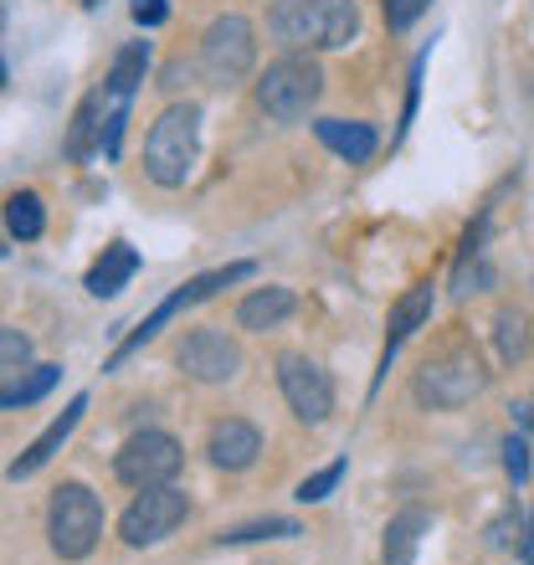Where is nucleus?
I'll use <instances>...</instances> for the list:
<instances>
[{
	"label": "nucleus",
	"instance_id": "nucleus-34",
	"mask_svg": "<svg viewBox=\"0 0 534 565\" xmlns=\"http://www.w3.org/2000/svg\"><path fill=\"white\" fill-rule=\"evenodd\" d=\"M83 6H104V0H83Z\"/></svg>",
	"mask_w": 534,
	"mask_h": 565
},
{
	"label": "nucleus",
	"instance_id": "nucleus-30",
	"mask_svg": "<svg viewBox=\"0 0 534 565\" xmlns=\"http://www.w3.org/2000/svg\"><path fill=\"white\" fill-rule=\"evenodd\" d=\"M520 555H524V565H534V514H524V535H520Z\"/></svg>",
	"mask_w": 534,
	"mask_h": 565
},
{
	"label": "nucleus",
	"instance_id": "nucleus-8",
	"mask_svg": "<svg viewBox=\"0 0 534 565\" xmlns=\"http://www.w3.org/2000/svg\"><path fill=\"white\" fill-rule=\"evenodd\" d=\"M180 462H185V452H180L175 437L149 427V431H134L129 443L119 447L114 473H119V483H129V489H160V483H175Z\"/></svg>",
	"mask_w": 534,
	"mask_h": 565
},
{
	"label": "nucleus",
	"instance_id": "nucleus-12",
	"mask_svg": "<svg viewBox=\"0 0 534 565\" xmlns=\"http://www.w3.org/2000/svg\"><path fill=\"white\" fill-rule=\"evenodd\" d=\"M83 412H88V396H73V402L62 406V417L52 422V427H46L42 437H36V443H31L26 452H21V458L11 462V468H6V478H15V483H21V478L42 473L46 462H52V458H57V452H62V443H67V437H73V431H77V422H83Z\"/></svg>",
	"mask_w": 534,
	"mask_h": 565
},
{
	"label": "nucleus",
	"instance_id": "nucleus-24",
	"mask_svg": "<svg viewBox=\"0 0 534 565\" xmlns=\"http://www.w3.org/2000/svg\"><path fill=\"white\" fill-rule=\"evenodd\" d=\"M303 535L298 520H257V524H237V530H226L222 545H257V540H293Z\"/></svg>",
	"mask_w": 534,
	"mask_h": 565
},
{
	"label": "nucleus",
	"instance_id": "nucleus-22",
	"mask_svg": "<svg viewBox=\"0 0 534 565\" xmlns=\"http://www.w3.org/2000/svg\"><path fill=\"white\" fill-rule=\"evenodd\" d=\"M6 232L15 242H36L46 232V206L36 191H15L6 195Z\"/></svg>",
	"mask_w": 534,
	"mask_h": 565
},
{
	"label": "nucleus",
	"instance_id": "nucleus-21",
	"mask_svg": "<svg viewBox=\"0 0 534 565\" xmlns=\"http://www.w3.org/2000/svg\"><path fill=\"white\" fill-rule=\"evenodd\" d=\"M145 67H149V42H129L114 57V73H108V98H119V104H129L134 93H139V83H145Z\"/></svg>",
	"mask_w": 534,
	"mask_h": 565
},
{
	"label": "nucleus",
	"instance_id": "nucleus-19",
	"mask_svg": "<svg viewBox=\"0 0 534 565\" xmlns=\"http://www.w3.org/2000/svg\"><path fill=\"white\" fill-rule=\"evenodd\" d=\"M427 530H431L427 509H400L386 524V565H416V545H421Z\"/></svg>",
	"mask_w": 534,
	"mask_h": 565
},
{
	"label": "nucleus",
	"instance_id": "nucleus-33",
	"mask_svg": "<svg viewBox=\"0 0 534 565\" xmlns=\"http://www.w3.org/2000/svg\"><path fill=\"white\" fill-rule=\"evenodd\" d=\"M0 88H6V62H0Z\"/></svg>",
	"mask_w": 534,
	"mask_h": 565
},
{
	"label": "nucleus",
	"instance_id": "nucleus-3",
	"mask_svg": "<svg viewBox=\"0 0 534 565\" xmlns=\"http://www.w3.org/2000/svg\"><path fill=\"white\" fill-rule=\"evenodd\" d=\"M46 540L62 561H88L104 540V504L88 483H62L46 504Z\"/></svg>",
	"mask_w": 534,
	"mask_h": 565
},
{
	"label": "nucleus",
	"instance_id": "nucleus-31",
	"mask_svg": "<svg viewBox=\"0 0 534 565\" xmlns=\"http://www.w3.org/2000/svg\"><path fill=\"white\" fill-rule=\"evenodd\" d=\"M514 422H520V427H530V431H534V391H530V396H524L520 406H514Z\"/></svg>",
	"mask_w": 534,
	"mask_h": 565
},
{
	"label": "nucleus",
	"instance_id": "nucleus-1",
	"mask_svg": "<svg viewBox=\"0 0 534 565\" xmlns=\"http://www.w3.org/2000/svg\"><path fill=\"white\" fill-rule=\"evenodd\" d=\"M273 42L288 52H340L360 36L355 0H278L267 15Z\"/></svg>",
	"mask_w": 534,
	"mask_h": 565
},
{
	"label": "nucleus",
	"instance_id": "nucleus-6",
	"mask_svg": "<svg viewBox=\"0 0 534 565\" xmlns=\"http://www.w3.org/2000/svg\"><path fill=\"white\" fill-rule=\"evenodd\" d=\"M242 278H253V263H226V268H216V273H201V278H191L185 282V288H175V294L164 298L160 309L149 313V319H139V329H134L129 340L119 344V350H114V360H108V371H114V365H119V360H129L134 350H139V344H149L154 340V334H160L164 324H170V319H175L180 309H195V303H206V298H216L222 294V288H232V282H242Z\"/></svg>",
	"mask_w": 534,
	"mask_h": 565
},
{
	"label": "nucleus",
	"instance_id": "nucleus-2",
	"mask_svg": "<svg viewBox=\"0 0 534 565\" xmlns=\"http://www.w3.org/2000/svg\"><path fill=\"white\" fill-rule=\"evenodd\" d=\"M195 154H201V108L170 104L145 139V175L164 191H180L195 170Z\"/></svg>",
	"mask_w": 534,
	"mask_h": 565
},
{
	"label": "nucleus",
	"instance_id": "nucleus-29",
	"mask_svg": "<svg viewBox=\"0 0 534 565\" xmlns=\"http://www.w3.org/2000/svg\"><path fill=\"white\" fill-rule=\"evenodd\" d=\"M129 11H134V21H139V26H160L164 15H170V6H164V0H134Z\"/></svg>",
	"mask_w": 534,
	"mask_h": 565
},
{
	"label": "nucleus",
	"instance_id": "nucleus-23",
	"mask_svg": "<svg viewBox=\"0 0 534 565\" xmlns=\"http://www.w3.org/2000/svg\"><path fill=\"white\" fill-rule=\"evenodd\" d=\"M493 340H499V355H504V365H520L524 355H530V319L514 309L499 313V324H493Z\"/></svg>",
	"mask_w": 534,
	"mask_h": 565
},
{
	"label": "nucleus",
	"instance_id": "nucleus-10",
	"mask_svg": "<svg viewBox=\"0 0 534 565\" xmlns=\"http://www.w3.org/2000/svg\"><path fill=\"white\" fill-rule=\"evenodd\" d=\"M278 386H282V402L293 406L298 422H319L334 412V381H329L324 365H313L309 355H282L278 360Z\"/></svg>",
	"mask_w": 534,
	"mask_h": 565
},
{
	"label": "nucleus",
	"instance_id": "nucleus-15",
	"mask_svg": "<svg viewBox=\"0 0 534 565\" xmlns=\"http://www.w3.org/2000/svg\"><path fill=\"white\" fill-rule=\"evenodd\" d=\"M431 309H437V294H431V282H416V288H406V294L391 303V319H386V371H391V355H396L400 344L412 340L416 329L431 319Z\"/></svg>",
	"mask_w": 534,
	"mask_h": 565
},
{
	"label": "nucleus",
	"instance_id": "nucleus-13",
	"mask_svg": "<svg viewBox=\"0 0 534 565\" xmlns=\"http://www.w3.org/2000/svg\"><path fill=\"white\" fill-rule=\"evenodd\" d=\"M211 462L216 468H226V473H242V468H253L257 452H263V431L253 427V422L242 417H226L211 427V443H206Z\"/></svg>",
	"mask_w": 534,
	"mask_h": 565
},
{
	"label": "nucleus",
	"instance_id": "nucleus-18",
	"mask_svg": "<svg viewBox=\"0 0 534 565\" xmlns=\"http://www.w3.org/2000/svg\"><path fill=\"white\" fill-rule=\"evenodd\" d=\"M134 273H139V253H134L129 242H108L104 257L88 268V294L93 298H114Z\"/></svg>",
	"mask_w": 534,
	"mask_h": 565
},
{
	"label": "nucleus",
	"instance_id": "nucleus-14",
	"mask_svg": "<svg viewBox=\"0 0 534 565\" xmlns=\"http://www.w3.org/2000/svg\"><path fill=\"white\" fill-rule=\"evenodd\" d=\"M298 309V294L293 288H282V282H267V288H257V294H247L237 303V324L247 329V334H267V329L288 324Z\"/></svg>",
	"mask_w": 534,
	"mask_h": 565
},
{
	"label": "nucleus",
	"instance_id": "nucleus-9",
	"mask_svg": "<svg viewBox=\"0 0 534 565\" xmlns=\"http://www.w3.org/2000/svg\"><path fill=\"white\" fill-rule=\"evenodd\" d=\"M185 514H191V504H185V493H180L175 483H160V489H139V499L124 509L119 535H124V545L145 551V545H160V540L175 535L180 524H185Z\"/></svg>",
	"mask_w": 534,
	"mask_h": 565
},
{
	"label": "nucleus",
	"instance_id": "nucleus-26",
	"mask_svg": "<svg viewBox=\"0 0 534 565\" xmlns=\"http://www.w3.org/2000/svg\"><path fill=\"white\" fill-rule=\"evenodd\" d=\"M340 478H344V458L319 468L313 478H303V483H298V499H303V504H319V499H329V493L340 489Z\"/></svg>",
	"mask_w": 534,
	"mask_h": 565
},
{
	"label": "nucleus",
	"instance_id": "nucleus-27",
	"mask_svg": "<svg viewBox=\"0 0 534 565\" xmlns=\"http://www.w3.org/2000/svg\"><path fill=\"white\" fill-rule=\"evenodd\" d=\"M427 11H431V0H386V21H391V31L416 26V21H421Z\"/></svg>",
	"mask_w": 534,
	"mask_h": 565
},
{
	"label": "nucleus",
	"instance_id": "nucleus-7",
	"mask_svg": "<svg viewBox=\"0 0 534 565\" xmlns=\"http://www.w3.org/2000/svg\"><path fill=\"white\" fill-rule=\"evenodd\" d=\"M257 62V42H253V21L247 15H216L201 36V73L216 83V88H232L253 73Z\"/></svg>",
	"mask_w": 534,
	"mask_h": 565
},
{
	"label": "nucleus",
	"instance_id": "nucleus-4",
	"mask_svg": "<svg viewBox=\"0 0 534 565\" xmlns=\"http://www.w3.org/2000/svg\"><path fill=\"white\" fill-rule=\"evenodd\" d=\"M319 93H324V73H319V62H313L309 52H288V57H278L257 77V108L278 124L309 119V108L319 104Z\"/></svg>",
	"mask_w": 534,
	"mask_h": 565
},
{
	"label": "nucleus",
	"instance_id": "nucleus-5",
	"mask_svg": "<svg viewBox=\"0 0 534 565\" xmlns=\"http://www.w3.org/2000/svg\"><path fill=\"white\" fill-rule=\"evenodd\" d=\"M489 386V371H483V360L473 350H447V355L427 360L421 371H416V402L431 406V412H458L468 406L473 396H483Z\"/></svg>",
	"mask_w": 534,
	"mask_h": 565
},
{
	"label": "nucleus",
	"instance_id": "nucleus-11",
	"mask_svg": "<svg viewBox=\"0 0 534 565\" xmlns=\"http://www.w3.org/2000/svg\"><path fill=\"white\" fill-rule=\"evenodd\" d=\"M175 365L191 375L195 386H222V381H232L242 371V350L222 329H191L175 350Z\"/></svg>",
	"mask_w": 534,
	"mask_h": 565
},
{
	"label": "nucleus",
	"instance_id": "nucleus-20",
	"mask_svg": "<svg viewBox=\"0 0 534 565\" xmlns=\"http://www.w3.org/2000/svg\"><path fill=\"white\" fill-rule=\"evenodd\" d=\"M57 375H62L57 365H26L15 381H6V386H0V406H6V412H21V406L42 402L46 391L57 386Z\"/></svg>",
	"mask_w": 534,
	"mask_h": 565
},
{
	"label": "nucleus",
	"instance_id": "nucleus-17",
	"mask_svg": "<svg viewBox=\"0 0 534 565\" xmlns=\"http://www.w3.org/2000/svg\"><path fill=\"white\" fill-rule=\"evenodd\" d=\"M104 124H108V93H88L73 114V129H67V160H88L93 149H104Z\"/></svg>",
	"mask_w": 534,
	"mask_h": 565
},
{
	"label": "nucleus",
	"instance_id": "nucleus-16",
	"mask_svg": "<svg viewBox=\"0 0 534 565\" xmlns=\"http://www.w3.org/2000/svg\"><path fill=\"white\" fill-rule=\"evenodd\" d=\"M313 135H319V145L334 149V154L350 164L375 160V149H381V135H375L371 124H355V119H319Z\"/></svg>",
	"mask_w": 534,
	"mask_h": 565
},
{
	"label": "nucleus",
	"instance_id": "nucleus-25",
	"mask_svg": "<svg viewBox=\"0 0 534 565\" xmlns=\"http://www.w3.org/2000/svg\"><path fill=\"white\" fill-rule=\"evenodd\" d=\"M26 365H31V340L21 329H0V386L15 381Z\"/></svg>",
	"mask_w": 534,
	"mask_h": 565
},
{
	"label": "nucleus",
	"instance_id": "nucleus-32",
	"mask_svg": "<svg viewBox=\"0 0 534 565\" xmlns=\"http://www.w3.org/2000/svg\"><path fill=\"white\" fill-rule=\"evenodd\" d=\"M6 253H11V247H6V232H0V257H6Z\"/></svg>",
	"mask_w": 534,
	"mask_h": 565
},
{
	"label": "nucleus",
	"instance_id": "nucleus-28",
	"mask_svg": "<svg viewBox=\"0 0 534 565\" xmlns=\"http://www.w3.org/2000/svg\"><path fill=\"white\" fill-rule=\"evenodd\" d=\"M504 473L514 478V489L530 478V443L524 437H504Z\"/></svg>",
	"mask_w": 534,
	"mask_h": 565
}]
</instances>
